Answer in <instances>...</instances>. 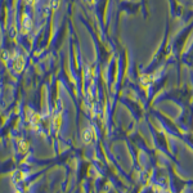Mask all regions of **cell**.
<instances>
[{
	"label": "cell",
	"instance_id": "obj_1",
	"mask_svg": "<svg viewBox=\"0 0 193 193\" xmlns=\"http://www.w3.org/2000/svg\"><path fill=\"white\" fill-rule=\"evenodd\" d=\"M25 67V59L22 56H18L16 59H14V63H13V68L16 72H21Z\"/></svg>",
	"mask_w": 193,
	"mask_h": 193
},
{
	"label": "cell",
	"instance_id": "obj_2",
	"mask_svg": "<svg viewBox=\"0 0 193 193\" xmlns=\"http://www.w3.org/2000/svg\"><path fill=\"white\" fill-rule=\"evenodd\" d=\"M93 135V130H85L84 131V139H85V142H90V139L89 136Z\"/></svg>",
	"mask_w": 193,
	"mask_h": 193
},
{
	"label": "cell",
	"instance_id": "obj_3",
	"mask_svg": "<svg viewBox=\"0 0 193 193\" xmlns=\"http://www.w3.org/2000/svg\"><path fill=\"white\" fill-rule=\"evenodd\" d=\"M61 120H62V116L61 115H58V116L54 117V126L57 129H59V126H61Z\"/></svg>",
	"mask_w": 193,
	"mask_h": 193
},
{
	"label": "cell",
	"instance_id": "obj_4",
	"mask_svg": "<svg viewBox=\"0 0 193 193\" xmlns=\"http://www.w3.org/2000/svg\"><path fill=\"white\" fill-rule=\"evenodd\" d=\"M36 2V0H26V3H28V4H34Z\"/></svg>",
	"mask_w": 193,
	"mask_h": 193
}]
</instances>
